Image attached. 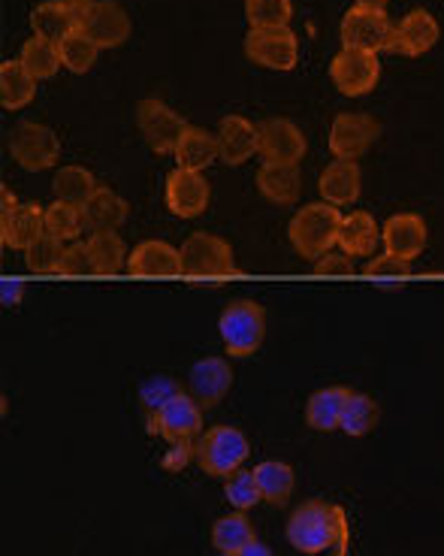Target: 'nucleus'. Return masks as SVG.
<instances>
[{
    "label": "nucleus",
    "instance_id": "7",
    "mask_svg": "<svg viewBox=\"0 0 444 556\" xmlns=\"http://www.w3.org/2000/svg\"><path fill=\"white\" fill-rule=\"evenodd\" d=\"M10 154L22 169L42 173L52 169L61 157V139L52 127L37 122H18L10 134Z\"/></svg>",
    "mask_w": 444,
    "mask_h": 556
},
{
    "label": "nucleus",
    "instance_id": "34",
    "mask_svg": "<svg viewBox=\"0 0 444 556\" xmlns=\"http://www.w3.org/2000/svg\"><path fill=\"white\" fill-rule=\"evenodd\" d=\"M378 420H381V408H378L376 400L369 393L351 390L345 412H342V432H347L351 439H363V435L376 430Z\"/></svg>",
    "mask_w": 444,
    "mask_h": 556
},
{
    "label": "nucleus",
    "instance_id": "27",
    "mask_svg": "<svg viewBox=\"0 0 444 556\" xmlns=\"http://www.w3.org/2000/svg\"><path fill=\"white\" fill-rule=\"evenodd\" d=\"M254 478L261 486V496L266 505H288L293 496V486H296V472H293L291 463H281V459H264L254 466Z\"/></svg>",
    "mask_w": 444,
    "mask_h": 556
},
{
    "label": "nucleus",
    "instance_id": "23",
    "mask_svg": "<svg viewBox=\"0 0 444 556\" xmlns=\"http://www.w3.org/2000/svg\"><path fill=\"white\" fill-rule=\"evenodd\" d=\"M318 191L324 203L333 206H351L360 200L363 191V173L357 161H333L330 167L320 173Z\"/></svg>",
    "mask_w": 444,
    "mask_h": 556
},
{
    "label": "nucleus",
    "instance_id": "3",
    "mask_svg": "<svg viewBox=\"0 0 444 556\" xmlns=\"http://www.w3.org/2000/svg\"><path fill=\"white\" fill-rule=\"evenodd\" d=\"M218 333L230 357L249 361L266 339V308L254 300H237L218 318Z\"/></svg>",
    "mask_w": 444,
    "mask_h": 556
},
{
    "label": "nucleus",
    "instance_id": "36",
    "mask_svg": "<svg viewBox=\"0 0 444 556\" xmlns=\"http://www.w3.org/2000/svg\"><path fill=\"white\" fill-rule=\"evenodd\" d=\"M85 208L73 206V203H64V200H55L52 206H46V233H52L61 242H79L85 227Z\"/></svg>",
    "mask_w": 444,
    "mask_h": 556
},
{
    "label": "nucleus",
    "instance_id": "38",
    "mask_svg": "<svg viewBox=\"0 0 444 556\" xmlns=\"http://www.w3.org/2000/svg\"><path fill=\"white\" fill-rule=\"evenodd\" d=\"M251 28H288L293 18L291 0H245Z\"/></svg>",
    "mask_w": 444,
    "mask_h": 556
},
{
    "label": "nucleus",
    "instance_id": "21",
    "mask_svg": "<svg viewBox=\"0 0 444 556\" xmlns=\"http://www.w3.org/2000/svg\"><path fill=\"white\" fill-rule=\"evenodd\" d=\"M42 233H46V208H40V203H22L13 212L0 215L3 249L28 251Z\"/></svg>",
    "mask_w": 444,
    "mask_h": 556
},
{
    "label": "nucleus",
    "instance_id": "39",
    "mask_svg": "<svg viewBox=\"0 0 444 556\" xmlns=\"http://www.w3.org/2000/svg\"><path fill=\"white\" fill-rule=\"evenodd\" d=\"M64 249L67 242H61L52 233H42L28 251H25V264L34 276H49V273H58L61 266V257H64Z\"/></svg>",
    "mask_w": 444,
    "mask_h": 556
},
{
    "label": "nucleus",
    "instance_id": "50",
    "mask_svg": "<svg viewBox=\"0 0 444 556\" xmlns=\"http://www.w3.org/2000/svg\"><path fill=\"white\" fill-rule=\"evenodd\" d=\"M357 7H369V10H388L390 0H354Z\"/></svg>",
    "mask_w": 444,
    "mask_h": 556
},
{
    "label": "nucleus",
    "instance_id": "15",
    "mask_svg": "<svg viewBox=\"0 0 444 556\" xmlns=\"http://www.w3.org/2000/svg\"><path fill=\"white\" fill-rule=\"evenodd\" d=\"M381 245H384V254L415 264L427 249V224L415 212H399L381 227Z\"/></svg>",
    "mask_w": 444,
    "mask_h": 556
},
{
    "label": "nucleus",
    "instance_id": "30",
    "mask_svg": "<svg viewBox=\"0 0 444 556\" xmlns=\"http://www.w3.org/2000/svg\"><path fill=\"white\" fill-rule=\"evenodd\" d=\"M34 94H37V79L22 67V61L18 58L3 61L0 64V103H3V110H25Z\"/></svg>",
    "mask_w": 444,
    "mask_h": 556
},
{
    "label": "nucleus",
    "instance_id": "24",
    "mask_svg": "<svg viewBox=\"0 0 444 556\" xmlns=\"http://www.w3.org/2000/svg\"><path fill=\"white\" fill-rule=\"evenodd\" d=\"M378 242H381V227L369 212L357 208L342 218L339 249L345 251L347 257H369V254H376Z\"/></svg>",
    "mask_w": 444,
    "mask_h": 556
},
{
    "label": "nucleus",
    "instance_id": "35",
    "mask_svg": "<svg viewBox=\"0 0 444 556\" xmlns=\"http://www.w3.org/2000/svg\"><path fill=\"white\" fill-rule=\"evenodd\" d=\"M18 61H22V67L28 70L37 83L52 79L58 70L64 67V64H61V49H58V42L42 40V37H30V40L22 46Z\"/></svg>",
    "mask_w": 444,
    "mask_h": 556
},
{
    "label": "nucleus",
    "instance_id": "10",
    "mask_svg": "<svg viewBox=\"0 0 444 556\" xmlns=\"http://www.w3.org/2000/svg\"><path fill=\"white\" fill-rule=\"evenodd\" d=\"M137 127L142 139H145V146L152 149L154 154H173L176 152V146H179L181 134H185V127L188 122L176 115V112L169 110L164 100L157 98H145L137 103Z\"/></svg>",
    "mask_w": 444,
    "mask_h": 556
},
{
    "label": "nucleus",
    "instance_id": "44",
    "mask_svg": "<svg viewBox=\"0 0 444 556\" xmlns=\"http://www.w3.org/2000/svg\"><path fill=\"white\" fill-rule=\"evenodd\" d=\"M315 273L318 276H351L354 273V257H347L345 251H327L324 257L315 261Z\"/></svg>",
    "mask_w": 444,
    "mask_h": 556
},
{
    "label": "nucleus",
    "instance_id": "29",
    "mask_svg": "<svg viewBox=\"0 0 444 556\" xmlns=\"http://www.w3.org/2000/svg\"><path fill=\"white\" fill-rule=\"evenodd\" d=\"M30 28H34V37L52 42H64L73 30H79L64 0H42V3H37L30 10Z\"/></svg>",
    "mask_w": 444,
    "mask_h": 556
},
{
    "label": "nucleus",
    "instance_id": "26",
    "mask_svg": "<svg viewBox=\"0 0 444 556\" xmlns=\"http://www.w3.org/2000/svg\"><path fill=\"white\" fill-rule=\"evenodd\" d=\"M173 157H176V167L203 173L208 164L218 161V137L203 130V127L188 125L185 127V134H181L179 146H176V152H173Z\"/></svg>",
    "mask_w": 444,
    "mask_h": 556
},
{
    "label": "nucleus",
    "instance_id": "11",
    "mask_svg": "<svg viewBox=\"0 0 444 556\" xmlns=\"http://www.w3.org/2000/svg\"><path fill=\"white\" fill-rule=\"evenodd\" d=\"M245 58L257 67L288 73L300 61V40L291 28H251L245 37Z\"/></svg>",
    "mask_w": 444,
    "mask_h": 556
},
{
    "label": "nucleus",
    "instance_id": "28",
    "mask_svg": "<svg viewBox=\"0 0 444 556\" xmlns=\"http://www.w3.org/2000/svg\"><path fill=\"white\" fill-rule=\"evenodd\" d=\"M88 251H91V264H94V276H118L127 269V251L125 239L118 237L115 230H98L85 239Z\"/></svg>",
    "mask_w": 444,
    "mask_h": 556
},
{
    "label": "nucleus",
    "instance_id": "25",
    "mask_svg": "<svg viewBox=\"0 0 444 556\" xmlns=\"http://www.w3.org/2000/svg\"><path fill=\"white\" fill-rule=\"evenodd\" d=\"M347 396L351 390L342 388V384H333V388H320L308 396L306 403V424L312 430L318 432H333L342 430V412H345Z\"/></svg>",
    "mask_w": 444,
    "mask_h": 556
},
{
    "label": "nucleus",
    "instance_id": "51",
    "mask_svg": "<svg viewBox=\"0 0 444 556\" xmlns=\"http://www.w3.org/2000/svg\"><path fill=\"white\" fill-rule=\"evenodd\" d=\"M218 556H239V554H218Z\"/></svg>",
    "mask_w": 444,
    "mask_h": 556
},
{
    "label": "nucleus",
    "instance_id": "47",
    "mask_svg": "<svg viewBox=\"0 0 444 556\" xmlns=\"http://www.w3.org/2000/svg\"><path fill=\"white\" fill-rule=\"evenodd\" d=\"M64 3H67L69 15H73V22H76V28L83 30L85 18H88L91 10H94V3H98V0H64Z\"/></svg>",
    "mask_w": 444,
    "mask_h": 556
},
{
    "label": "nucleus",
    "instance_id": "14",
    "mask_svg": "<svg viewBox=\"0 0 444 556\" xmlns=\"http://www.w3.org/2000/svg\"><path fill=\"white\" fill-rule=\"evenodd\" d=\"M164 200H167V208L176 218H200L208 208L212 188H208V181L203 173L176 167L167 176Z\"/></svg>",
    "mask_w": 444,
    "mask_h": 556
},
{
    "label": "nucleus",
    "instance_id": "1",
    "mask_svg": "<svg viewBox=\"0 0 444 556\" xmlns=\"http://www.w3.org/2000/svg\"><path fill=\"white\" fill-rule=\"evenodd\" d=\"M284 535L293 551L306 556H347L351 547V523L345 508L320 500H306L303 505H296Z\"/></svg>",
    "mask_w": 444,
    "mask_h": 556
},
{
    "label": "nucleus",
    "instance_id": "5",
    "mask_svg": "<svg viewBox=\"0 0 444 556\" xmlns=\"http://www.w3.org/2000/svg\"><path fill=\"white\" fill-rule=\"evenodd\" d=\"M181 273L191 278H221L237 273V257L230 242L215 233L196 230L181 242Z\"/></svg>",
    "mask_w": 444,
    "mask_h": 556
},
{
    "label": "nucleus",
    "instance_id": "43",
    "mask_svg": "<svg viewBox=\"0 0 444 556\" xmlns=\"http://www.w3.org/2000/svg\"><path fill=\"white\" fill-rule=\"evenodd\" d=\"M366 276L408 278L411 276V264H408V261H399V257H393V254H378L376 261H369V264H366Z\"/></svg>",
    "mask_w": 444,
    "mask_h": 556
},
{
    "label": "nucleus",
    "instance_id": "12",
    "mask_svg": "<svg viewBox=\"0 0 444 556\" xmlns=\"http://www.w3.org/2000/svg\"><path fill=\"white\" fill-rule=\"evenodd\" d=\"M381 137V125L366 112H342L330 125V152L335 161H357Z\"/></svg>",
    "mask_w": 444,
    "mask_h": 556
},
{
    "label": "nucleus",
    "instance_id": "41",
    "mask_svg": "<svg viewBox=\"0 0 444 556\" xmlns=\"http://www.w3.org/2000/svg\"><path fill=\"white\" fill-rule=\"evenodd\" d=\"M58 276H64V278L94 276V264H91L88 242H69L67 249H64V257H61V266H58Z\"/></svg>",
    "mask_w": 444,
    "mask_h": 556
},
{
    "label": "nucleus",
    "instance_id": "49",
    "mask_svg": "<svg viewBox=\"0 0 444 556\" xmlns=\"http://www.w3.org/2000/svg\"><path fill=\"white\" fill-rule=\"evenodd\" d=\"M0 197H3V208H0V215H7V212H13V208L22 206V203L10 194V188H0Z\"/></svg>",
    "mask_w": 444,
    "mask_h": 556
},
{
    "label": "nucleus",
    "instance_id": "45",
    "mask_svg": "<svg viewBox=\"0 0 444 556\" xmlns=\"http://www.w3.org/2000/svg\"><path fill=\"white\" fill-rule=\"evenodd\" d=\"M196 445V442H194ZM194 445H173L169 447V454L164 457V466H167L169 472H181V466L188 463L191 457H196V447Z\"/></svg>",
    "mask_w": 444,
    "mask_h": 556
},
{
    "label": "nucleus",
    "instance_id": "22",
    "mask_svg": "<svg viewBox=\"0 0 444 556\" xmlns=\"http://www.w3.org/2000/svg\"><path fill=\"white\" fill-rule=\"evenodd\" d=\"M257 191L264 200L276 203V206H293L303 191V176H300V164H276V161H264L257 169Z\"/></svg>",
    "mask_w": 444,
    "mask_h": 556
},
{
    "label": "nucleus",
    "instance_id": "16",
    "mask_svg": "<svg viewBox=\"0 0 444 556\" xmlns=\"http://www.w3.org/2000/svg\"><path fill=\"white\" fill-rule=\"evenodd\" d=\"M439 34L442 30H439V22H435V15L430 10H411L393 30L388 52L405 58L427 55L432 46L439 42Z\"/></svg>",
    "mask_w": 444,
    "mask_h": 556
},
{
    "label": "nucleus",
    "instance_id": "19",
    "mask_svg": "<svg viewBox=\"0 0 444 556\" xmlns=\"http://www.w3.org/2000/svg\"><path fill=\"white\" fill-rule=\"evenodd\" d=\"M127 273L139 278L181 276V251L164 239H145L127 257Z\"/></svg>",
    "mask_w": 444,
    "mask_h": 556
},
{
    "label": "nucleus",
    "instance_id": "42",
    "mask_svg": "<svg viewBox=\"0 0 444 556\" xmlns=\"http://www.w3.org/2000/svg\"><path fill=\"white\" fill-rule=\"evenodd\" d=\"M179 384H176V381H173V378H164V376H157V378H152V381H149V384H145V388H142V405H145V408H149V412H157V408H161V405L167 403L169 396H176V393H179Z\"/></svg>",
    "mask_w": 444,
    "mask_h": 556
},
{
    "label": "nucleus",
    "instance_id": "40",
    "mask_svg": "<svg viewBox=\"0 0 444 556\" xmlns=\"http://www.w3.org/2000/svg\"><path fill=\"white\" fill-rule=\"evenodd\" d=\"M224 496H227V502H230L237 511H249L257 502H264L261 486H257V478H254V469H251V472L239 469V472H233L230 478H224Z\"/></svg>",
    "mask_w": 444,
    "mask_h": 556
},
{
    "label": "nucleus",
    "instance_id": "2",
    "mask_svg": "<svg viewBox=\"0 0 444 556\" xmlns=\"http://www.w3.org/2000/svg\"><path fill=\"white\" fill-rule=\"evenodd\" d=\"M339 230H342L339 206L320 200V203H306L293 212L291 224H288V239L303 261H318L327 251H333V245H339Z\"/></svg>",
    "mask_w": 444,
    "mask_h": 556
},
{
    "label": "nucleus",
    "instance_id": "17",
    "mask_svg": "<svg viewBox=\"0 0 444 556\" xmlns=\"http://www.w3.org/2000/svg\"><path fill=\"white\" fill-rule=\"evenodd\" d=\"M188 388H191V396L203 408H215L221 405V400L233 388V369L224 357H203L191 366L188 372Z\"/></svg>",
    "mask_w": 444,
    "mask_h": 556
},
{
    "label": "nucleus",
    "instance_id": "18",
    "mask_svg": "<svg viewBox=\"0 0 444 556\" xmlns=\"http://www.w3.org/2000/svg\"><path fill=\"white\" fill-rule=\"evenodd\" d=\"M130 30H134L130 15L115 0H98L83 25V34L98 42V49H118L122 42H127Z\"/></svg>",
    "mask_w": 444,
    "mask_h": 556
},
{
    "label": "nucleus",
    "instance_id": "31",
    "mask_svg": "<svg viewBox=\"0 0 444 556\" xmlns=\"http://www.w3.org/2000/svg\"><path fill=\"white\" fill-rule=\"evenodd\" d=\"M52 191H55V200H64V203H73V206H88L94 194L100 191L98 176L91 169L85 167H61L52 179Z\"/></svg>",
    "mask_w": 444,
    "mask_h": 556
},
{
    "label": "nucleus",
    "instance_id": "46",
    "mask_svg": "<svg viewBox=\"0 0 444 556\" xmlns=\"http://www.w3.org/2000/svg\"><path fill=\"white\" fill-rule=\"evenodd\" d=\"M0 293H3V306H18L25 296V281L18 278H3L0 281Z\"/></svg>",
    "mask_w": 444,
    "mask_h": 556
},
{
    "label": "nucleus",
    "instance_id": "6",
    "mask_svg": "<svg viewBox=\"0 0 444 556\" xmlns=\"http://www.w3.org/2000/svg\"><path fill=\"white\" fill-rule=\"evenodd\" d=\"M152 432L169 445H194L203 435V405L179 390L152 415Z\"/></svg>",
    "mask_w": 444,
    "mask_h": 556
},
{
    "label": "nucleus",
    "instance_id": "4",
    "mask_svg": "<svg viewBox=\"0 0 444 556\" xmlns=\"http://www.w3.org/2000/svg\"><path fill=\"white\" fill-rule=\"evenodd\" d=\"M196 466L212 478H230L242 469V463L249 459L251 445L249 435L237 427H212L196 439Z\"/></svg>",
    "mask_w": 444,
    "mask_h": 556
},
{
    "label": "nucleus",
    "instance_id": "9",
    "mask_svg": "<svg viewBox=\"0 0 444 556\" xmlns=\"http://www.w3.org/2000/svg\"><path fill=\"white\" fill-rule=\"evenodd\" d=\"M330 79L335 91L345 98H366L376 91L381 79V61L376 52H363V49H342L330 61Z\"/></svg>",
    "mask_w": 444,
    "mask_h": 556
},
{
    "label": "nucleus",
    "instance_id": "33",
    "mask_svg": "<svg viewBox=\"0 0 444 556\" xmlns=\"http://www.w3.org/2000/svg\"><path fill=\"white\" fill-rule=\"evenodd\" d=\"M127 200L122 194H115L112 188H100L94 200L85 206V222L98 233V230H118L127 222Z\"/></svg>",
    "mask_w": 444,
    "mask_h": 556
},
{
    "label": "nucleus",
    "instance_id": "8",
    "mask_svg": "<svg viewBox=\"0 0 444 556\" xmlns=\"http://www.w3.org/2000/svg\"><path fill=\"white\" fill-rule=\"evenodd\" d=\"M393 22L384 10H369V7H351L342 15L339 25V37H342V49H363V52H388L390 40H393Z\"/></svg>",
    "mask_w": 444,
    "mask_h": 556
},
{
    "label": "nucleus",
    "instance_id": "37",
    "mask_svg": "<svg viewBox=\"0 0 444 556\" xmlns=\"http://www.w3.org/2000/svg\"><path fill=\"white\" fill-rule=\"evenodd\" d=\"M58 49H61V64H64V70L76 73V76H83V73L94 67V61L100 55L98 42L91 40L88 34H83V30H73L67 40L58 42Z\"/></svg>",
    "mask_w": 444,
    "mask_h": 556
},
{
    "label": "nucleus",
    "instance_id": "32",
    "mask_svg": "<svg viewBox=\"0 0 444 556\" xmlns=\"http://www.w3.org/2000/svg\"><path fill=\"white\" fill-rule=\"evenodd\" d=\"M254 539H257V532L251 527L245 511H230L212 523V547L218 554H242V547H249Z\"/></svg>",
    "mask_w": 444,
    "mask_h": 556
},
{
    "label": "nucleus",
    "instance_id": "48",
    "mask_svg": "<svg viewBox=\"0 0 444 556\" xmlns=\"http://www.w3.org/2000/svg\"><path fill=\"white\" fill-rule=\"evenodd\" d=\"M239 556H272V551H269V544H264L261 539H254L249 547H242V554Z\"/></svg>",
    "mask_w": 444,
    "mask_h": 556
},
{
    "label": "nucleus",
    "instance_id": "20",
    "mask_svg": "<svg viewBox=\"0 0 444 556\" xmlns=\"http://www.w3.org/2000/svg\"><path fill=\"white\" fill-rule=\"evenodd\" d=\"M215 137H218V161L227 167H242L257 154V127L245 115H224Z\"/></svg>",
    "mask_w": 444,
    "mask_h": 556
},
{
    "label": "nucleus",
    "instance_id": "13",
    "mask_svg": "<svg viewBox=\"0 0 444 556\" xmlns=\"http://www.w3.org/2000/svg\"><path fill=\"white\" fill-rule=\"evenodd\" d=\"M308 152L303 130L291 118H266L257 125V154L276 164H300Z\"/></svg>",
    "mask_w": 444,
    "mask_h": 556
}]
</instances>
